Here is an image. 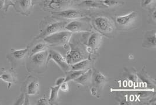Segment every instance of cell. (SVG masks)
Returning a JSON list of instances; mask_svg holds the SVG:
<instances>
[{
	"label": "cell",
	"mask_w": 156,
	"mask_h": 105,
	"mask_svg": "<svg viewBox=\"0 0 156 105\" xmlns=\"http://www.w3.org/2000/svg\"><path fill=\"white\" fill-rule=\"evenodd\" d=\"M48 52L47 50L38 52L29 56L27 63V68L28 72L43 73L47 67V58Z\"/></svg>",
	"instance_id": "6da1fadb"
},
{
	"label": "cell",
	"mask_w": 156,
	"mask_h": 105,
	"mask_svg": "<svg viewBox=\"0 0 156 105\" xmlns=\"http://www.w3.org/2000/svg\"><path fill=\"white\" fill-rule=\"evenodd\" d=\"M93 25L96 29L104 35L109 36L115 31L116 26L110 18L105 16H99L93 21Z\"/></svg>",
	"instance_id": "7a4b0ae2"
},
{
	"label": "cell",
	"mask_w": 156,
	"mask_h": 105,
	"mask_svg": "<svg viewBox=\"0 0 156 105\" xmlns=\"http://www.w3.org/2000/svg\"><path fill=\"white\" fill-rule=\"evenodd\" d=\"M73 33L67 30H63L49 35L43 39L48 45L65 46L71 39Z\"/></svg>",
	"instance_id": "3957f363"
},
{
	"label": "cell",
	"mask_w": 156,
	"mask_h": 105,
	"mask_svg": "<svg viewBox=\"0 0 156 105\" xmlns=\"http://www.w3.org/2000/svg\"><path fill=\"white\" fill-rule=\"evenodd\" d=\"M48 64L50 60H53L63 71L67 72L70 70V65L67 62L66 58H64L60 53L53 49H50L48 51Z\"/></svg>",
	"instance_id": "277c9868"
},
{
	"label": "cell",
	"mask_w": 156,
	"mask_h": 105,
	"mask_svg": "<svg viewBox=\"0 0 156 105\" xmlns=\"http://www.w3.org/2000/svg\"><path fill=\"white\" fill-rule=\"evenodd\" d=\"M67 21H59L56 22L54 23H50L48 26L46 27V28L43 29L39 35H37L36 37V39H44L46 36L50 35H51L55 32H57L58 31L65 30V27L66 24H67Z\"/></svg>",
	"instance_id": "5b68a950"
},
{
	"label": "cell",
	"mask_w": 156,
	"mask_h": 105,
	"mask_svg": "<svg viewBox=\"0 0 156 105\" xmlns=\"http://www.w3.org/2000/svg\"><path fill=\"white\" fill-rule=\"evenodd\" d=\"M53 17L60 18L64 20H76L84 17L85 14L81 11L73 8H67L52 13Z\"/></svg>",
	"instance_id": "8992f818"
},
{
	"label": "cell",
	"mask_w": 156,
	"mask_h": 105,
	"mask_svg": "<svg viewBox=\"0 0 156 105\" xmlns=\"http://www.w3.org/2000/svg\"><path fill=\"white\" fill-rule=\"evenodd\" d=\"M91 27L87 21H80L78 20H73L67 22L65 27V30L71 32H90Z\"/></svg>",
	"instance_id": "52a82bcc"
},
{
	"label": "cell",
	"mask_w": 156,
	"mask_h": 105,
	"mask_svg": "<svg viewBox=\"0 0 156 105\" xmlns=\"http://www.w3.org/2000/svg\"><path fill=\"white\" fill-rule=\"evenodd\" d=\"M85 59L86 55L84 51L80 46L71 47V50L67 53L66 58L67 62L70 65Z\"/></svg>",
	"instance_id": "ba28073f"
},
{
	"label": "cell",
	"mask_w": 156,
	"mask_h": 105,
	"mask_svg": "<svg viewBox=\"0 0 156 105\" xmlns=\"http://www.w3.org/2000/svg\"><path fill=\"white\" fill-rule=\"evenodd\" d=\"M137 19V13L132 11L126 15L117 17L116 18V23L120 27L129 28L135 24Z\"/></svg>",
	"instance_id": "9c48e42d"
},
{
	"label": "cell",
	"mask_w": 156,
	"mask_h": 105,
	"mask_svg": "<svg viewBox=\"0 0 156 105\" xmlns=\"http://www.w3.org/2000/svg\"><path fill=\"white\" fill-rule=\"evenodd\" d=\"M33 6L32 0H17L14 2L15 10L16 13L28 15Z\"/></svg>",
	"instance_id": "30bf717a"
},
{
	"label": "cell",
	"mask_w": 156,
	"mask_h": 105,
	"mask_svg": "<svg viewBox=\"0 0 156 105\" xmlns=\"http://www.w3.org/2000/svg\"><path fill=\"white\" fill-rule=\"evenodd\" d=\"M30 49L29 48H27L25 49H11V53L8 55V59H9V61L11 62V64L14 63L15 64L16 62L21 61L23 60L26 56L28 55Z\"/></svg>",
	"instance_id": "8fae6325"
},
{
	"label": "cell",
	"mask_w": 156,
	"mask_h": 105,
	"mask_svg": "<svg viewBox=\"0 0 156 105\" xmlns=\"http://www.w3.org/2000/svg\"><path fill=\"white\" fill-rule=\"evenodd\" d=\"M102 35L99 32H93L90 36L87 41V48L86 51L90 52L91 51L98 49L102 42Z\"/></svg>",
	"instance_id": "7c38bea8"
},
{
	"label": "cell",
	"mask_w": 156,
	"mask_h": 105,
	"mask_svg": "<svg viewBox=\"0 0 156 105\" xmlns=\"http://www.w3.org/2000/svg\"><path fill=\"white\" fill-rule=\"evenodd\" d=\"M107 77L98 70L92 72V82L94 86L99 89L104 86L107 82Z\"/></svg>",
	"instance_id": "4fadbf2b"
},
{
	"label": "cell",
	"mask_w": 156,
	"mask_h": 105,
	"mask_svg": "<svg viewBox=\"0 0 156 105\" xmlns=\"http://www.w3.org/2000/svg\"><path fill=\"white\" fill-rule=\"evenodd\" d=\"M156 36V31H150V32H146L143 40V46L147 48H155Z\"/></svg>",
	"instance_id": "5bb4252c"
},
{
	"label": "cell",
	"mask_w": 156,
	"mask_h": 105,
	"mask_svg": "<svg viewBox=\"0 0 156 105\" xmlns=\"http://www.w3.org/2000/svg\"><path fill=\"white\" fill-rule=\"evenodd\" d=\"M92 71L91 69L85 70L79 77L76 79L74 81L78 84L81 85H87L92 82Z\"/></svg>",
	"instance_id": "9a60e30c"
},
{
	"label": "cell",
	"mask_w": 156,
	"mask_h": 105,
	"mask_svg": "<svg viewBox=\"0 0 156 105\" xmlns=\"http://www.w3.org/2000/svg\"><path fill=\"white\" fill-rule=\"evenodd\" d=\"M0 79L8 83V89H10L11 85L16 82V79L12 72L8 70H4L0 72Z\"/></svg>",
	"instance_id": "2e32d148"
},
{
	"label": "cell",
	"mask_w": 156,
	"mask_h": 105,
	"mask_svg": "<svg viewBox=\"0 0 156 105\" xmlns=\"http://www.w3.org/2000/svg\"><path fill=\"white\" fill-rule=\"evenodd\" d=\"M78 6L89 9H100L107 8L104 6L100 1H95L94 0H84L79 4Z\"/></svg>",
	"instance_id": "e0dca14e"
},
{
	"label": "cell",
	"mask_w": 156,
	"mask_h": 105,
	"mask_svg": "<svg viewBox=\"0 0 156 105\" xmlns=\"http://www.w3.org/2000/svg\"><path fill=\"white\" fill-rule=\"evenodd\" d=\"M27 95H35L39 90V83L37 80H33L29 82L27 86Z\"/></svg>",
	"instance_id": "ac0fdd59"
},
{
	"label": "cell",
	"mask_w": 156,
	"mask_h": 105,
	"mask_svg": "<svg viewBox=\"0 0 156 105\" xmlns=\"http://www.w3.org/2000/svg\"><path fill=\"white\" fill-rule=\"evenodd\" d=\"M90 65V61L88 59H83L70 65V70H84L88 69Z\"/></svg>",
	"instance_id": "d6986e66"
},
{
	"label": "cell",
	"mask_w": 156,
	"mask_h": 105,
	"mask_svg": "<svg viewBox=\"0 0 156 105\" xmlns=\"http://www.w3.org/2000/svg\"><path fill=\"white\" fill-rule=\"evenodd\" d=\"M60 91V86H55L50 88V94L48 102L49 105H53L57 102L58 97V92Z\"/></svg>",
	"instance_id": "ffe728a7"
},
{
	"label": "cell",
	"mask_w": 156,
	"mask_h": 105,
	"mask_svg": "<svg viewBox=\"0 0 156 105\" xmlns=\"http://www.w3.org/2000/svg\"><path fill=\"white\" fill-rule=\"evenodd\" d=\"M48 45L46 42H39L36 43L32 49H30L29 52V56H32L38 52H41L47 50Z\"/></svg>",
	"instance_id": "44dd1931"
},
{
	"label": "cell",
	"mask_w": 156,
	"mask_h": 105,
	"mask_svg": "<svg viewBox=\"0 0 156 105\" xmlns=\"http://www.w3.org/2000/svg\"><path fill=\"white\" fill-rule=\"evenodd\" d=\"M85 70H69L66 72V77H65V82L71 81H74L76 79L82 75Z\"/></svg>",
	"instance_id": "7402d4cb"
},
{
	"label": "cell",
	"mask_w": 156,
	"mask_h": 105,
	"mask_svg": "<svg viewBox=\"0 0 156 105\" xmlns=\"http://www.w3.org/2000/svg\"><path fill=\"white\" fill-rule=\"evenodd\" d=\"M99 1L107 8L122 6L125 4L123 0H101Z\"/></svg>",
	"instance_id": "603a6c76"
},
{
	"label": "cell",
	"mask_w": 156,
	"mask_h": 105,
	"mask_svg": "<svg viewBox=\"0 0 156 105\" xmlns=\"http://www.w3.org/2000/svg\"><path fill=\"white\" fill-rule=\"evenodd\" d=\"M14 6V2H13L12 0H4V5L2 9L5 13H7L10 7H13Z\"/></svg>",
	"instance_id": "cb8c5ba5"
},
{
	"label": "cell",
	"mask_w": 156,
	"mask_h": 105,
	"mask_svg": "<svg viewBox=\"0 0 156 105\" xmlns=\"http://www.w3.org/2000/svg\"><path fill=\"white\" fill-rule=\"evenodd\" d=\"M156 0H142V6L143 7H150L151 5L155 3Z\"/></svg>",
	"instance_id": "d4e9b609"
},
{
	"label": "cell",
	"mask_w": 156,
	"mask_h": 105,
	"mask_svg": "<svg viewBox=\"0 0 156 105\" xmlns=\"http://www.w3.org/2000/svg\"><path fill=\"white\" fill-rule=\"evenodd\" d=\"M37 105H49L48 100L45 97H42L38 100L37 102Z\"/></svg>",
	"instance_id": "484cf974"
},
{
	"label": "cell",
	"mask_w": 156,
	"mask_h": 105,
	"mask_svg": "<svg viewBox=\"0 0 156 105\" xmlns=\"http://www.w3.org/2000/svg\"><path fill=\"white\" fill-rule=\"evenodd\" d=\"M60 90L62 91L67 92L69 90V84H67V82H64L60 86Z\"/></svg>",
	"instance_id": "4316f807"
},
{
	"label": "cell",
	"mask_w": 156,
	"mask_h": 105,
	"mask_svg": "<svg viewBox=\"0 0 156 105\" xmlns=\"http://www.w3.org/2000/svg\"><path fill=\"white\" fill-rule=\"evenodd\" d=\"M25 96L23 94H22L19 97V98L18 99V100H16V102H15V105H23L24 104V102H25Z\"/></svg>",
	"instance_id": "83f0119b"
},
{
	"label": "cell",
	"mask_w": 156,
	"mask_h": 105,
	"mask_svg": "<svg viewBox=\"0 0 156 105\" xmlns=\"http://www.w3.org/2000/svg\"><path fill=\"white\" fill-rule=\"evenodd\" d=\"M65 82V77H60L57 79V80L55 82L56 86H60L63 83Z\"/></svg>",
	"instance_id": "f1b7e54d"
},
{
	"label": "cell",
	"mask_w": 156,
	"mask_h": 105,
	"mask_svg": "<svg viewBox=\"0 0 156 105\" xmlns=\"http://www.w3.org/2000/svg\"><path fill=\"white\" fill-rule=\"evenodd\" d=\"M91 93L93 96H97L98 93V89L95 86H93L91 89Z\"/></svg>",
	"instance_id": "f546056e"
},
{
	"label": "cell",
	"mask_w": 156,
	"mask_h": 105,
	"mask_svg": "<svg viewBox=\"0 0 156 105\" xmlns=\"http://www.w3.org/2000/svg\"><path fill=\"white\" fill-rule=\"evenodd\" d=\"M4 5V0H0V9H2Z\"/></svg>",
	"instance_id": "4dcf8cb0"
},
{
	"label": "cell",
	"mask_w": 156,
	"mask_h": 105,
	"mask_svg": "<svg viewBox=\"0 0 156 105\" xmlns=\"http://www.w3.org/2000/svg\"><path fill=\"white\" fill-rule=\"evenodd\" d=\"M32 3H33V5L34 4H35L36 2H37V1H39V0H32Z\"/></svg>",
	"instance_id": "1f68e13d"
},
{
	"label": "cell",
	"mask_w": 156,
	"mask_h": 105,
	"mask_svg": "<svg viewBox=\"0 0 156 105\" xmlns=\"http://www.w3.org/2000/svg\"><path fill=\"white\" fill-rule=\"evenodd\" d=\"M13 1V2H14L15 1H17V0H12Z\"/></svg>",
	"instance_id": "d6a6232c"
}]
</instances>
